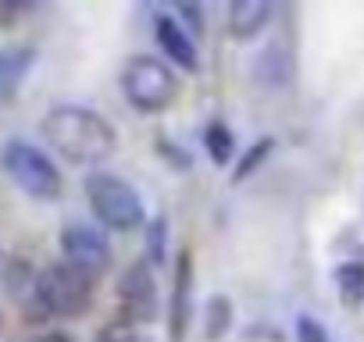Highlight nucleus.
<instances>
[{
    "instance_id": "obj_1",
    "label": "nucleus",
    "mask_w": 364,
    "mask_h": 342,
    "mask_svg": "<svg viewBox=\"0 0 364 342\" xmlns=\"http://www.w3.org/2000/svg\"><path fill=\"white\" fill-rule=\"evenodd\" d=\"M40 132L58 157L93 171L118 150V128L86 104H54L43 114Z\"/></svg>"
},
{
    "instance_id": "obj_2",
    "label": "nucleus",
    "mask_w": 364,
    "mask_h": 342,
    "mask_svg": "<svg viewBox=\"0 0 364 342\" xmlns=\"http://www.w3.org/2000/svg\"><path fill=\"white\" fill-rule=\"evenodd\" d=\"M82 197H86V207H90L93 221L104 232L132 236V232H143L146 221H150V211H146L143 193L129 179L114 175V171H104V167L86 171Z\"/></svg>"
},
{
    "instance_id": "obj_3",
    "label": "nucleus",
    "mask_w": 364,
    "mask_h": 342,
    "mask_svg": "<svg viewBox=\"0 0 364 342\" xmlns=\"http://www.w3.org/2000/svg\"><path fill=\"white\" fill-rule=\"evenodd\" d=\"M97 299V278L79 271L68 260H50L36 271L29 289V310L33 317L54 321V317H82Z\"/></svg>"
},
{
    "instance_id": "obj_4",
    "label": "nucleus",
    "mask_w": 364,
    "mask_h": 342,
    "mask_svg": "<svg viewBox=\"0 0 364 342\" xmlns=\"http://www.w3.org/2000/svg\"><path fill=\"white\" fill-rule=\"evenodd\" d=\"M118 89L132 111L164 114L178 100L182 82H178V72L161 54H132V57H125V65L118 72Z\"/></svg>"
},
{
    "instance_id": "obj_5",
    "label": "nucleus",
    "mask_w": 364,
    "mask_h": 342,
    "mask_svg": "<svg viewBox=\"0 0 364 342\" xmlns=\"http://www.w3.org/2000/svg\"><path fill=\"white\" fill-rule=\"evenodd\" d=\"M0 167H4L8 179L33 200L54 204L65 193V175H61L58 160L29 139L15 136V139H8L4 146H0Z\"/></svg>"
},
{
    "instance_id": "obj_6",
    "label": "nucleus",
    "mask_w": 364,
    "mask_h": 342,
    "mask_svg": "<svg viewBox=\"0 0 364 342\" xmlns=\"http://www.w3.org/2000/svg\"><path fill=\"white\" fill-rule=\"evenodd\" d=\"M58 246H61V260L75 264L79 271L100 278L107 267H111V239L107 232L97 225V221H79V218H68L58 232Z\"/></svg>"
},
{
    "instance_id": "obj_7",
    "label": "nucleus",
    "mask_w": 364,
    "mask_h": 342,
    "mask_svg": "<svg viewBox=\"0 0 364 342\" xmlns=\"http://www.w3.org/2000/svg\"><path fill=\"white\" fill-rule=\"evenodd\" d=\"M118 303L129 321H154L161 307V289H157V267L146 257H136L132 264L122 267L118 275Z\"/></svg>"
},
{
    "instance_id": "obj_8",
    "label": "nucleus",
    "mask_w": 364,
    "mask_h": 342,
    "mask_svg": "<svg viewBox=\"0 0 364 342\" xmlns=\"http://www.w3.org/2000/svg\"><path fill=\"white\" fill-rule=\"evenodd\" d=\"M154 43H157L161 57H164L175 72H200L197 40L178 26V18H175L171 11H157V15H154Z\"/></svg>"
},
{
    "instance_id": "obj_9",
    "label": "nucleus",
    "mask_w": 364,
    "mask_h": 342,
    "mask_svg": "<svg viewBox=\"0 0 364 342\" xmlns=\"http://www.w3.org/2000/svg\"><path fill=\"white\" fill-rule=\"evenodd\" d=\"M250 72H254V79L264 89H293V82H296V54H293V47L286 40H268L254 54Z\"/></svg>"
},
{
    "instance_id": "obj_10",
    "label": "nucleus",
    "mask_w": 364,
    "mask_h": 342,
    "mask_svg": "<svg viewBox=\"0 0 364 342\" xmlns=\"http://www.w3.org/2000/svg\"><path fill=\"white\" fill-rule=\"evenodd\" d=\"M272 18H275V4H272V0H232V4L225 8L229 36L240 40V43L261 36Z\"/></svg>"
},
{
    "instance_id": "obj_11",
    "label": "nucleus",
    "mask_w": 364,
    "mask_h": 342,
    "mask_svg": "<svg viewBox=\"0 0 364 342\" xmlns=\"http://www.w3.org/2000/svg\"><path fill=\"white\" fill-rule=\"evenodd\" d=\"M36 65V47L33 43H8L0 47V100H11L26 75Z\"/></svg>"
},
{
    "instance_id": "obj_12",
    "label": "nucleus",
    "mask_w": 364,
    "mask_h": 342,
    "mask_svg": "<svg viewBox=\"0 0 364 342\" xmlns=\"http://www.w3.org/2000/svg\"><path fill=\"white\" fill-rule=\"evenodd\" d=\"M336 299L346 310H364V257H346L332 267Z\"/></svg>"
},
{
    "instance_id": "obj_13",
    "label": "nucleus",
    "mask_w": 364,
    "mask_h": 342,
    "mask_svg": "<svg viewBox=\"0 0 364 342\" xmlns=\"http://www.w3.org/2000/svg\"><path fill=\"white\" fill-rule=\"evenodd\" d=\"M200 143H204V153H208V160H211L215 167H229V164L236 160V153H240L236 132H232V125L222 121V118H211V121L204 125Z\"/></svg>"
},
{
    "instance_id": "obj_14",
    "label": "nucleus",
    "mask_w": 364,
    "mask_h": 342,
    "mask_svg": "<svg viewBox=\"0 0 364 342\" xmlns=\"http://www.w3.org/2000/svg\"><path fill=\"white\" fill-rule=\"evenodd\" d=\"M200 324H204V338L208 342H218L232 331L236 324V303L225 296V292H211L204 299V310H200Z\"/></svg>"
},
{
    "instance_id": "obj_15",
    "label": "nucleus",
    "mask_w": 364,
    "mask_h": 342,
    "mask_svg": "<svg viewBox=\"0 0 364 342\" xmlns=\"http://www.w3.org/2000/svg\"><path fill=\"white\" fill-rule=\"evenodd\" d=\"M190 278H193L190 253L182 250L178 253V264H175V289H171V338L175 342H182V331H186V321H190V303H186Z\"/></svg>"
},
{
    "instance_id": "obj_16",
    "label": "nucleus",
    "mask_w": 364,
    "mask_h": 342,
    "mask_svg": "<svg viewBox=\"0 0 364 342\" xmlns=\"http://www.w3.org/2000/svg\"><path fill=\"white\" fill-rule=\"evenodd\" d=\"M272 150H275V136H257L254 143H250V150L236 160V171H232V182H247L254 171L272 157Z\"/></svg>"
},
{
    "instance_id": "obj_17",
    "label": "nucleus",
    "mask_w": 364,
    "mask_h": 342,
    "mask_svg": "<svg viewBox=\"0 0 364 342\" xmlns=\"http://www.w3.org/2000/svg\"><path fill=\"white\" fill-rule=\"evenodd\" d=\"M143 232H146V253L143 257L154 267H161L168 260V218H150Z\"/></svg>"
},
{
    "instance_id": "obj_18",
    "label": "nucleus",
    "mask_w": 364,
    "mask_h": 342,
    "mask_svg": "<svg viewBox=\"0 0 364 342\" xmlns=\"http://www.w3.org/2000/svg\"><path fill=\"white\" fill-rule=\"evenodd\" d=\"M293 342H332L328 338V328L314 317V314H296V321H293Z\"/></svg>"
},
{
    "instance_id": "obj_19",
    "label": "nucleus",
    "mask_w": 364,
    "mask_h": 342,
    "mask_svg": "<svg viewBox=\"0 0 364 342\" xmlns=\"http://www.w3.org/2000/svg\"><path fill=\"white\" fill-rule=\"evenodd\" d=\"M175 18H178V26L186 29L193 40L197 36H204V26H208V15H204V4H178L175 11H171Z\"/></svg>"
},
{
    "instance_id": "obj_20",
    "label": "nucleus",
    "mask_w": 364,
    "mask_h": 342,
    "mask_svg": "<svg viewBox=\"0 0 364 342\" xmlns=\"http://www.w3.org/2000/svg\"><path fill=\"white\" fill-rule=\"evenodd\" d=\"M97 342H150V338H146V335H136V331H125V335H122V331L111 328V331H100Z\"/></svg>"
},
{
    "instance_id": "obj_21",
    "label": "nucleus",
    "mask_w": 364,
    "mask_h": 342,
    "mask_svg": "<svg viewBox=\"0 0 364 342\" xmlns=\"http://www.w3.org/2000/svg\"><path fill=\"white\" fill-rule=\"evenodd\" d=\"M29 342H75L68 331H61V328H47V331H40V335H33Z\"/></svg>"
}]
</instances>
